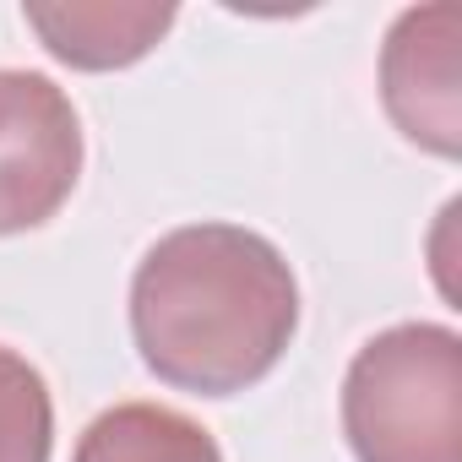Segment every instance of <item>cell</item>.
<instances>
[{"mask_svg": "<svg viewBox=\"0 0 462 462\" xmlns=\"http://www.w3.org/2000/svg\"><path fill=\"white\" fill-rule=\"evenodd\" d=\"M294 332V267L240 223L174 228L131 278V337L142 365L174 392L235 397L283 359Z\"/></svg>", "mask_w": 462, "mask_h": 462, "instance_id": "cell-1", "label": "cell"}, {"mask_svg": "<svg viewBox=\"0 0 462 462\" xmlns=\"http://www.w3.org/2000/svg\"><path fill=\"white\" fill-rule=\"evenodd\" d=\"M359 462H462V337L440 321L375 332L343 375Z\"/></svg>", "mask_w": 462, "mask_h": 462, "instance_id": "cell-2", "label": "cell"}, {"mask_svg": "<svg viewBox=\"0 0 462 462\" xmlns=\"http://www.w3.org/2000/svg\"><path fill=\"white\" fill-rule=\"evenodd\" d=\"M82 180V120L44 71H0V235L50 223Z\"/></svg>", "mask_w": 462, "mask_h": 462, "instance_id": "cell-3", "label": "cell"}, {"mask_svg": "<svg viewBox=\"0 0 462 462\" xmlns=\"http://www.w3.org/2000/svg\"><path fill=\"white\" fill-rule=\"evenodd\" d=\"M381 98L392 125L435 158L462 152V12L451 0L413 6L381 50Z\"/></svg>", "mask_w": 462, "mask_h": 462, "instance_id": "cell-4", "label": "cell"}, {"mask_svg": "<svg viewBox=\"0 0 462 462\" xmlns=\"http://www.w3.org/2000/svg\"><path fill=\"white\" fill-rule=\"evenodd\" d=\"M28 28L44 39V50L77 71H120L136 66L169 28L174 6H152V0H60L28 6Z\"/></svg>", "mask_w": 462, "mask_h": 462, "instance_id": "cell-5", "label": "cell"}, {"mask_svg": "<svg viewBox=\"0 0 462 462\" xmlns=\"http://www.w3.org/2000/svg\"><path fill=\"white\" fill-rule=\"evenodd\" d=\"M71 462H223V451L180 408L115 402L82 430Z\"/></svg>", "mask_w": 462, "mask_h": 462, "instance_id": "cell-6", "label": "cell"}, {"mask_svg": "<svg viewBox=\"0 0 462 462\" xmlns=\"http://www.w3.org/2000/svg\"><path fill=\"white\" fill-rule=\"evenodd\" d=\"M55 451V402L17 348H0V462H50Z\"/></svg>", "mask_w": 462, "mask_h": 462, "instance_id": "cell-7", "label": "cell"}]
</instances>
